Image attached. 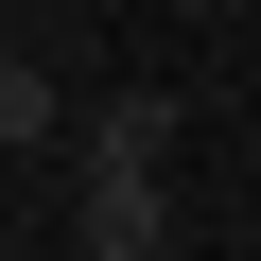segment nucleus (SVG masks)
<instances>
[{
	"label": "nucleus",
	"instance_id": "nucleus-2",
	"mask_svg": "<svg viewBox=\"0 0 261 261\" xmlns=\"http://www.w3.org/2000/svg\"><path fill=\"white\" fill-rule=\"evenodd\" d=\"M174 140H192L174 87H105V105H87V174H174Z\"/></svg>",
	"mask_w": 261,
	"mask_h": 261
},
{
	"label": "nucleus",
	"instance_id": "nucleus-3",
	"mask_svg": "<svg viewBox=\"0 0 261 261\" xmlns=\"http://www.w3.org/2000/svg\"><path fill=\"white\" fill-rule=\"evenodd\" d=\"M53 140H70V87H53L18 35H0V157H53Z\"/></svg>",
	"mask_w": 261,
	"mask_h": 261
},
{
	"label": "nucleus",
	"instance_id": "nucleus-1",
	"mask_svg": "<svg viewBox=\"0 0 261 261\" xmlns=\"http://www.w3.org/2000/svg\"><path fill=\"white\" fill-rule=\"evenodd\" d=\"M174 244V174H70V261H157Z\"/></svg>",
	"mask_w": 261,
	"mask_h": 261
}]
</instances>
